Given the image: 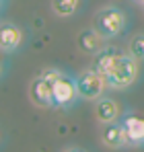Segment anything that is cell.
I'll return each instance as SVG.
<instances>
[{"instance_id":"6da1fadb","label":"cell","mask_w":144,"mask_h":152,"mask_svg":"<svg viewBox=\"0 0 144 152\" xmlns=\"http://www.w3.org/2000/svg\"><path fill=\"white\" fill-rule=\"evenodd\" d=\"M93 27L105 39H113L123 35V31L128 29V17L118 6H103L93 17Z\"/></svg>"},{"instance_id":"7a4b0ae2","label":"cell","mask_w":144,"mask_h":152,"mask_svg":"<svg viewBox=\"0 0 144 152\" xmlns=\"http://www.w3.org/2000/svg\"><path fill=\"white\" fill-rule=\"evenodd\" d=\"M138 76H140V62L134 56L123 53L115 68L107 74V84L111 91H126L138 80Z\"/></svg>"},{"instance_id":"3957f363","label":"cell","mask_w":144,"mask_h":152,"mask_svg":"<svg viewBox=\"0 0 144 152\" xmlns=\"http://www.w3.org/2000/svg\"><path fill=\"white\" fill-rule=\"evenodd\" d=\"M76 86L82 101H97L99 97H103L105 88H109L107 76L97 72L95 68H87L80 74H76Z\"/></svg>"},{"instance_id":"277c9868","label":"cell","mask_w":144,"mask_h":152,"mask_svg":"<svg viewBox=\"0 0 144 152\" xmlns=\"http://www.w3.org/2000/svg\"><path fill=\"white\" fill-rule=\"evenodd\" d=\"M80 99L76 76L72 78L68 74H62L54 80V109H70L74 103Z\"/></svg>"},{"instance_id":"5b68a950","label":"cell","mask_w":144,"mask_h":152,"mask_svg":"<svg viewBox=\"0 0 144 152\" xmlns=\"http://www.w3.org/2000/svg\"><path fill=\"white\" fill-rule=\"evenodd\" d=\"M29 99L35 107L51 109L54 107V80H49L46 74L39 72L29 82Z\"/></svg>"},{"instance_id":"8992f818","label":"cell","mask_w":144,"mask_h":152,"mask_svg":"<svg viewBox=\"0 0 144 152\" xmlns=\"http://www.w3.org/2000/svg\"><path fill=\"white\" fill-rule=\"evenodd\" d=\"M101 142H103L107 148H111V150H121V148L130 146V140H128V134H126L123 124H121V121H113V124L103 126Z\"/></svg>"},{"instance_id":"52a82bcc","label":"cell","mask_w":144,"mask_h":152,"mask_svg":"<svg viewBox=\"0 0 144 152\" xmlns=\"http://www.w3.org/2000/svg\"><path fill=\"white\" fill-rule=\"evenodd\" d=\"M120 115H121V107L115 99H111V97H99L95 101V117L101 126L120 121Z\"/></svg>"},{"instance_id":"ba28073f","label":"cell","mask_w":144,"mask_h":152,"mask_svg":"<svg viewBox=\"0 0 144 152\" xmlns=\"http://www.w3.org/2000/svg\"><path fill=\"white\" fill-rule=\"evenodd\" d=\"M23 43V31L10 21H2L0 25V50L2 53H12Z\"/></svg>"},{"instance_id":"9c48e42d","label":"cell","mask_w":144,"mask_h":152,"mask_svg":"<svg viewBox=\"0 0 144 152\" xmlns=\"http://www.w3.org/2000/svg\"><path fill=\"white\" fill-rule=\"evenodd\" d=\"M121 124L126 127L130 146H144V115L126 113L121 117Z\"/></svg>"},{"instance_id":"30bf717a","label":"cell","mask_w":144,"mask_h":152,"mask_svg":"<svg viewBox=\"0 0 144 152\" xmlns=\"http://www.w3.org/2000/svg\"><path fill=\"white\" fill-rule=\"evenodd\" d=\"M76 43H78V50L80 51H84L89 56H95V53H99L105 48V37L97 31L95 27H91V29H82L78 33Z\"/></svg>"},{"instance_id":"8fae6325","label":"cell","mask_w":144,"mask_h":152,"mask_svg":"<svg viewBox=\"0 0 144 152\" xmlns=\"http://www.w3.org/2000/svg\"><path fill=\"white\" fill-rule=\"evenodd\" d=\"M121 56H123V53H121L120 50H115V48H103L99 53L93 56L91 68H95L97 72H101L103 76H107L113 68H115V64L120 62Z\"/></svg>"},{"instance_id":"7c38bea8","label":"cell","mask_w":144,"mask_h":152,"mask_svg":"<svg viewBox=\"0 0 144 152\" xmlns=\"http://www.w3.org/2000/svg\"><path fill=\"white\" fill-rule=\"evenodd\" d=\"M80 6V0H51V12L60 19L72 17Z\"/></svg>"},{"instance_id":"4fadbf2b","label":"cell","mask_w":144,"mask_h":152,"mask_svg":"<svg viewBox=\"0 0 144 152\" xmlns=\"http://www.w3.org/2000/svg\"><path fill=\"white\" fill-rule=\"evenodd\" d=\"M128 53L134 56L138 62H144V33H136L128 41Z\"/></svg>"},{"instance_id":"5bb4252c","label":"cell","mask_w":144,"mask_h":152,"mask_svg":"<svg viewBox=\"0 0 144 152\" xmlns=\"http://www.w3.org/2000/svg\"><path fill=\"white\" fill-rule=\"evenodd\" d=\"M41 74H46L49 80H56L58 76H62L64 72H62L60 68H43V70H41Z\"/></svg>"},{"instance_id":"9a60e30c","label":"cell","mask_w":144,"mask_h":152,"mask_svg":"<svg viewBox=\"0 0 144 152\" xmlns=\"http://www.w3.org/2000/svg\"><path fill=\"white\" fill-rule=\"evenodd\" d=\"M134 2H136V4H140V6L144 4V0H134Z\"/></svg>"},{"instance_id":"2e32d148","label":"cell","mask_w":144,"mask_h":152,"mask_svg":"<svg viewBox=\"0 0 144 152\" xmlns=\"http://www.w3.org/2000/svg\"><path fill=\"white\" fill-rule=\"evenodd\" d=\"M142 10H144V4H142Z\"/></svg>"}]
</instances>
